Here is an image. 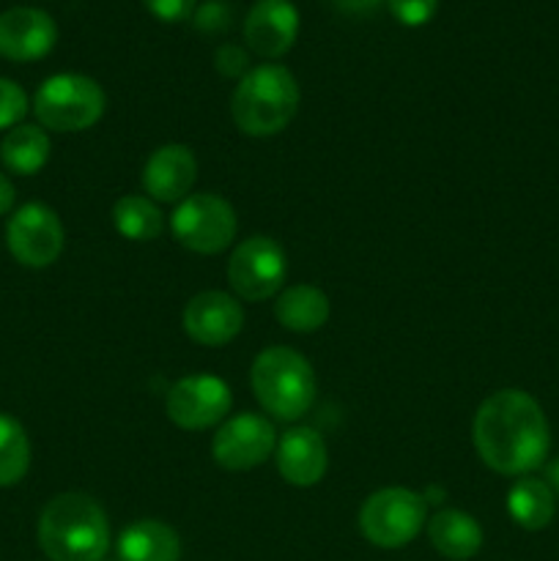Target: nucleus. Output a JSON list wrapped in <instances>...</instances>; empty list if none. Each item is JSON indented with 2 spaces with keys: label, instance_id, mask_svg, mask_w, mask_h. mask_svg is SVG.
Wrapping results in <instances>:
<instances>
[{
  "label": "nucleus",
  "instance_id": "nucleus-1",
  "mask_svg": "<svg viewBox=\"0 0 559 561\" xmlns=\"http://www.w3.org/2000/svg\"><path fill=\"white\" fill-rule=\"evenodd\" d=\"M471 438L488 469L507 477H524L543 466L551 433L535 398L521 389L493 392L477 409Z\"/></svg>",
  "mask_w": 559,
  "mask_h": 561
},
{
  "label": "nucleus",
  "instance_id": "nucleus-2",
  "mask_svg": "<svg viewBox=\"0 0 559 561\" xmlns=\"http://www.w3.org/2000/svg\"><path fill=\"white\" fill-rule=\"evenodd\" d=\"M38 546L49 561H102L110 548L107 515L85 493H60L38 515Z\"/></svg>",
  "mask_w": 559,
  "mask_h": 561
},
{
  "label": "nucleus",
  "instance_id": "nucleus-3",
  "mask_svg": "<svg viewBox=\"0 0 559 561\" xmlns=\"http://www.w3.org/2000/svg\"><path fill=\"white\" fill-rule=\"evenodd\" d=\"M299 110L296 77L280 64H263L247 71L230 99L236 126L250 137H272L294 121Z\"/></svg>",
  "mask_w": 559,
  "mask_h": 561
},
{
  "label": "nucleus",
  "instance_id": "nucleus-4",
  "mask_svg": "<svg viewBox=\"0 0 559 561\" xmlns=\"http://www.w3.org/2000/svg\"><path fill=\"white\" fill-rule=\"evenodd\" d=\"M252 392L266 414L280 422H296L316 403V373L294 348L272 345L252 362Z\"/></svg>",
  "mask_w": 559,
  "mask_h": 561
},
{
  "label": "nucleus",
  "instance_id": "nucleus-5",
  "mask_svg": "<svg viewBox=\"0 0 559 561\" xmlns=\"http://www.w3.org/2000/svg\"><path fill=\"white\" fill-rule=\"evenodd\" d=\"M102 85L85 75H55L38 85L33 96V113L44 129L53 131H82L91 129L104 115Z\"/></svg>",
  "mask_w": 559,
  "mask_h": 561
},
{
  "label": "nucleus",
  "instance_id": "nucleus-6",
  "mask_svg": "<svg viewBox=\"0 0 559 561\" xmlns=\"http://www.w3.org/2000/svg\"><path fill=\"white\" fill-rule=\"evenodd\" d=\"M427 502L409 488H384L360 510V531L376 548H403L422 531Z\"/></svg>",
  "mask_w": 559,
  "mask_h": 561
},
{
  "label": "nucleus",
  "instance_id": "nucleus-7",
  "mask_svg": "<svg viewBox=\"0 0 559 561\" xmlns=\"http://www.w3.org/2000/svg\"><path fill=\"white\" fill-rule=\"evenodd\" d=\"M236 211L225 197L219 195H190L175 206L170 217V230L175 241L197 255H214L230 247L236 239Z\"/></svg>",
  "mask_w": 559,
  "mask_h": 561
},
{
  "label": "nucleus",
  "instance_id": "nucleus-8",
  "mask_svg": "<svg viewBox=\"0 0 559 561\" xmlns=\"http://www.w3.org/2000/svg\"><path fill=\"white\" fill-rule=\"evenodd\" d=\"M288 261L285 250L269 236H252L241 241L228 261V283L241 299H272L285 283Z\"/></svg>",
  "mask_w": 559,
  "mask_h": 561
},
{
  "label": "nucleus",
  "instance_id": "nucleus-9",
  "mask_svg": "<svg viewBox=\"0 0 559 561\" xmlns=\"http://www.w3.org/2000/svg\"><path fill=\"white\" fill-rule=\"evenodd\" d=\"M5 244L22 266L47 268L64 252V225L44 203H25L5 225Z\"/></svg>",
  "mask_w": 559,
  "mask_h": 561
},
{
  "label": "nucleus",
  "instance_id": "nucleus-10",
  "mask_svg": "<svg viewBox=\"0 0 559 561\" xmlns=\"http://www.w3.org/2000/svg\"><path fill=\"white\" fill-rule=\"evenodd\" d=\"M230 387L217 376H186L170 387L164 411L181 431H206L230 414Z\"/></svg>",
  "mask_w": 559,
  "mask_h": 561
},
{
  "label": "nucleus",
  "instance_id": "nucleus-11",
  "mask_svg": "<svg viewBox=\"0 0 559 561\" xmlns=\"http://www.w3.org/2000/svg\"><path fill=\"white\" fill-rule=\"evenodd\" d=\"M277 449L274 425L261 414H236L217 431L212 444V455L223 469L247 471L261 466Z\"/></svg>",
  "mask_w": 559,
  "mask_h": 561
},
{
  "label": "nucleus",
  "instance_id": "nucleus-12",
  "mask_svg": "<svg viewBox=\"0 0 559 561\" xmlns=\"http://www.w3.org/2000/svg\"><path fill=\"white\" fill-rule=\"evenodd\" d=\"M58 25L42 9L16 5L0 14V55L16 64H31L53 53Z\"/></svg>",
  "mask_w": 559,
  "mask_h": 561
},
{
  "label": "nucleus",
  "instance_id": "nucleus-13",
  "mask_svg": "<svg viewBox=\"0 0 559 561\" xmlns=\"http://www.w3.org/2000/svg\"><path fill=\"white\" fill-rule=\"evenodd\" d=\"M241 327H244V310L233 296L223 290H203L192 296L184 310V332L208 348L230 343Z\"/></svg>",
  "mask_w": 559,
  "mask_h": 561
},
{
  "label": "nucleus",
  "instance_id": "nucleus-14",
  "mask_svg": "<svg viewBox=\"0 0 559 561\" xmlns=\"http://www.w3.org/2000/svg\"><path fill=\"white\" fill-rule=\"evenodd\" d=\"M299 36V11L290 0H258L244 20V38L252 53L280 58Z\"/></svg>",
  "mask_w": 559,
  "mask_h": 561
},
{
  "label": "nucleus",
  "instance_id": "nucleus-15",
  "mask_svg": "<svg viewBox=\"0 0 559 561\" xmlns=\"http://www.w3.org/2000/svg\"><path fill=\"white\" fill-rule=\"evenodd\" d=\"M197 179L195 153L186 146L170 142L157 148L142 168V190L151 201L179 203L190 197L192 184Z\"/></svg>",
  "mask_w": 559,
  "mask_h": 561
},
{
  "label": "nucleus",
  "instance_id": "nucleus-16",
  "mask_svg": "<svg viewBox=\"0 0 559 561\" xmlns=\"http://www.w3.org/2000/svg\"><path fill=\"white\" fill-rule=\"evenodd\" d=\"M327 444L312 427H290L277 444V471L294 488H312L327 474Z\"/></svg>",
  "mask_w": 559,
  "mask_h": 561
},
{
  "label": "nucleus",
  "instance_id": "nucleus-17",
  "mask_svg": "<svg viewBox=\"0 0 559 561\" xmlns=\"http://www.w3.org/2000/svg\"><path fill=\"white\" fill-rule=\"evenodd\" d=\"M427 537L431 546L444 559L466 561L477 557L482 548V529L469 513L464 510H442L427 520Z\"/></svg>",
  "mask_w": 559,
  "mask_h": 561
},
{
  "label": "nucleus",
  "instance_id": "nucleus-18",
  "mask_svg": "<svg viewBox=\"0 0 559 561\" xmlns=\"http://www.w3.org/2000/svg\"><path fill=\"white\" fill-rule=\"evenodd\" d=\"M121 561H179L181 540L162 520H137L118 537Z\"/></svg>",
  "mask_w": 559,
  "mask_h": 561
},
{
  "label": "nucleus",
  "instance_id": "nucleus-19",
  "mask_svg": "<svg viewBox=\"0 0 559 561\" xmlns=\"http://www.w3.org/2000/svg\"><path fill=\"white\" fill-rule=\"evenodd\" d=\"M274 316L290 332H318L329 321V299L316 285H294L280 294Z\"/></svg>",
  "mask_w": 559,
  "mask_h": 561
},
{
  "label": "nucleus",
  "instance_id": "nucleus-20",
  "mask_svg": "<svg viewBox=\"0 0 559 561\" xmlns=\"http://www.w3.org/2000/svg\"><path fill=\"white\" fill-rule=\"evenodd\" d=\"M554 491L546 480L535 477H521L507 493V513L521 529L540 531L551 524L554 518Z\"/></svg>",
  "mask_w": 559,
  "mask_h": 561
},
{
  "label": "nucleus",
  "instance_id": "nucleus-21",
  "mask_svg": "<svg viewBox=\"0 0 559 561\" xmlns=\"http://www.w3.org/2000/svg\"><path fill=\"white\" fill-rule=\"evenodd\" d=\"M49 137L38 126L20 124L5 131L0 142V159L16 175H36L49 159Z\"/></svg>",
  "mask_w": 559,
  "mask_h": 561
},
{
  "label": "nucleus",
  "instance_id": "nucleus-22",
  "mask_svg": "<svg viewBox=\"0 0 559 561\" xmlns=\"http://www.w3.org/2000/svg\"><path fill=\"white\" fill-rule=\"evenodd\" d=\"M113 222L124 239L129 241H153L162 236L164 219L162 211L151 197L126 195L113 206Z\"/></svg>",
  "mask_w": 559,
  "mask_h": 561
},
{
  "label": "nucleus",
  "instance_id": "nucleus-23",
  "mask_svg": "<svg viewBox=\"0 0 559 561\" xmlns=\"http://www.w3.org/2000/svg\"><path fill=\"white\" fill-rule=\"evenodd\" d=\"M31 469V438L9 414H0V488L22 482Z\"/></svg>",
  "mask_w": 559,
  "mask_h": 561
},
{
  "label": "nucleus",
  "instance_id": "nucleus-24",
  "mask_svg": "<svg viewBox=\"0 0 559 561\" xmlns=\"http://www.w3.org/2000/svg\"><path fill=\"white\" fill-rule=\"evenodd\" d=\"M27 113V96L14 80L0 77V129H14Z\"/></svg>",
  "mask_w": 559,
  "mask_h": 561
},
{
  "label": "nucleus",
  "instance_id": "nucleus-25",
  "mask_svg": "<svg viewBox=\"0 0 559 561\" xmlns=\"http://www.w3.org/2000/svg\"><path fill=\"white\" fill-rule=\"evenodd\" d=\"M395 20L406 27H420L433 20L438 9V0H387Z\"/></svg>",
  "mask_w": 559,
  "mask_h": 561
},
{
  "label": "nucleus",
  "instance_id": "nucleus-26",
  "mask_svg": "<svg viewBox=\"0 0 559 561\" xmlns=\"http://www.w3.org/2000/svg\"><path fill=\"white\" fill-rule=\"evenodd\" d=\"M195 25L203 33H223L230 25V9L225 0H208L195 11Z\"/></svg>",
  "mask_w": 559,
  "mask_h": 561
},
{
  "label": "nucleus",
  "instance_id": "nucleus-27",
  "mask_svg": "<svg viewBox=\"0 0 559 561\" xmlns=\"http://www.w3.org/2000/svg\"><path fill=\"white\" fill-rule=\"evenodd\" d=\"M214 66L219 69V75L225 77H244L250 71V58L241 47L236 44H223L217 49V58H214Z\"/></svg>",
  "mask_w": 559,
  "mask_h": 561
},
{
  "label": "nucleus",
  "instance_id": "nucleus-28",
  "mask_svg": "<svg viewBox=\"0 0 559 561\" xmlns=\"http://www.w3.org/2000/svg\"><path fill=\"white\" fill-rule=\"evenodd\" d=\"M146 9L162 22H181L195 14L197 0H142Z\"/></svg>",
  "mask_w": 559,
  "mask_h": 561
},
{
  "label": "nucleus",
  "instance_id": "nucleus-29",
  "mask_svg": "<svg viewBox=\"0 0 559 561\" xmlns=\"http://www.w3.org/2000/svg\"><path fill=\"white\" fill-rule=\"evenodd\" d=\"M332 3L345 14H373L384 0H332Z\"/></svg>",
  "mask_w": 559,
  "mask_h": 561
},
{
  "label": "nucleus",
  "instance_id": "nucleus-30",
  "mask_svg": "<svg viewBox=\"0 0 559 561\" xmlns=\"http://www.w3.org/2000/svg\"><path fill=\"white\" fill-rule=\"evenodd\" d=\"M14 201H16L14 184H11V181L5 179L3 173H0V217H3V214H9L11 208H14Z\"/></svg>",
  "mask_w": 559,
  "mask_h": 561
},
{
  "label": "nucleus",
  "instance_id": "nucleus-31",
  "mask_svg": "<svg viewBox=\"0 0 559 561\" xmlns=\"http://www.w3.org/2000/svg\"><path fill=\"white\" fill-rule=\"evenodd\" d=\"M546 485L559 496V458L546 466Z\"/></svg>",
  "mask_w": 559,
  "mask_h": 561
},
{
  "label": "nucleus",
  "instance_id": "nucleus-32",
  "mask_svg": "<svg viewBox=\"0 0 559 561\" xmlns=\"http://www.w3.org/2000/svg\"><path fill=\"white\" fill-rule=\"evenodd\" d=\"M102 561H104V559H102Z\"/></svg>",
  "mask_w": 559,
  "mask_h": 561
}]
</instances>
